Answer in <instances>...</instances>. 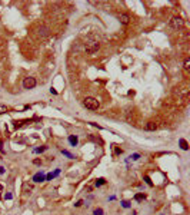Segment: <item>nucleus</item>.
Wrapping results in <instances>:
<instances>
[{
    "instance_id": "nucleus-1",
    "label": "nucleus",
    "mask_w": 190,
    "mask_h": 215,
    "mask_svg": "<svg viewBox=\"0 0 190 215\" xmlns=\"http://www.w3.org/2000/svg\"><path fill=\"white\" fill-rule=\"evenodd\" d=\"M100 48V43H99V40L97 39H93V36L90 37V39H87L86 42V52L87 53H94V52H97Z\"/></svg>"
},
{
    "instance_id": "nucleus-2",
    "label": "nucleus",
    "mask_w": 190,
    "mask_h": 215,
    "mask_svg": "<svg viewBox=\"0 0 190 215\" xmlns=\"http://www.w3.org/2000/svg\"><path fill=\"white\" fill-rule=\"evenodd\" d=\"M83 105L86 106L87 109H90V111H96V109H99V100L94 99V98H90V96L83 100Z\"/></svg>"
},
{
    "instance_id": "nucleus-3",
    "label": "nucleus",
    "mask_w": 190,
    "mask_h": 215,
    "mask_svg": "<svg viewBox=\"0 0 190 215\" xmlns=\"http://www.w3.org/2000/svg\"><path fill=\"white\" fill-rule=\"evenodd\" d=\"M183 25H184V22H183V19L182 17H173L172 20H170V27H172L173 30H179V29H182L183 27Z\"/></svg>"
},
{
    "instance_id": "nucleus-4",
    "label": "nucleus",
    "mask_w": 190,
    "mask_h": 215,
    "mask_svg": "<svg viewBox=\"0 0 190 215\" xmlns=\"http://www.w3.org/2000/svg\"><path fill=\"white\" fill-rule=\"evenodd\" d=\"M35 86H36V79L32 78V76H29V78H26L23 81V88L24 89H33Z\"/></svg>"
},
{
    "instance_id": "nucleus-5",
    "label": "nucleus",
    "mask_w": 190,
    "mask_h": 215,
    "mask_svg": "<svg viewBox=\"0 0 190 215\" xmlns=\"http://www.w3.org/2000/svg\"><path fill=\"white\" fill-rule=\"evenodd\" d=\"M157 129V123L156 122H147L146 125H144V131H149V132H152V131H156Z\"/></svg>"
},
{
    "instance_id": "nucleus-6",
    "label": "nucleus",
    "mask_w": 190,
    "mask_h": 215,
    "mask_svg": "<svg viewBox=\"0 0 190 215\" xmlns=\"http://www.w3.org/2000/svg\"><path fill=\"white\" fill-rule=\"evenodd\" d=\"M33 181L35 182H43V181H46V176H44L43 172H37L35 176H33Z\"/></svg>"
},
{
    "instance_id": "nucleus-7",
    "label": "nucleus",
    "mask_w": 190,
    "mask_h": 215,
    "mask_svg": "<svg viewBox=\"0 0 190 215\" xmlns=\"http://www.w3.org/2000/svg\"><path fill=\"white\" fill-rule=\"evenodd\" d=\"M119 22H120V23H123V25H127V23L130 22V16L123 13V15H120V16H119Z\"/></svg>"
},
{
    "instance_id": "nucleus-8",
    "label": "nucleus",
    "mask_w": 190,
    "mask_h": 215,
    "mask_svg": "<svg viewBox=\"0 0 190 215\" xmlns=\"http://www.w3.org/2000/svg\"><path fill=\"white\" fill-rule=\"evenodd\" d=\"M39 36H42V37H46V36H49V29H47V27H44V26L39 27Z\"/></svg>"
},
{
    "instance_id": "nucleus-9",
    "label": "nucleus",
    "mask_w": 190,
    "mask_h": 215,
    "mask_svg": "<svg viewBox=\"0 0 190 215\" xmlns=\"http://www.w3.org/2000/svg\"><path fill=\"white\" fill-rule=\"evenodd\" d=\"M69 142L71 146H76L77 145V142H79V139H77V136H74V135H70L69 136Z\"/></svg>"
},
{
    "instance_id": "nucleus-10",
    "label": "nucleus",
    "mask_w": 190,
    "mask_h": 215,
    "mask_svg": "<svg viewBox=\"0 0 190 215\" xmlns=\"http://www.w3.org/2000/svg\"><path fill=\"white\" fill-rule=\"evenodd\" d=\"M179 144H180V148L183 149V151H187V149H189V144H187L186 139H180Z\"/></svg>"
},
{
    "instance_id": "nucleus-11",
    "label": "nucleus",
    "mask_w": 190,
    "mask_h": 215,
    "mask_svg": "<svg viewBox=\"0 0 190 215\" xmlns=\"http://www.w3.org/2000/svg\"><path fill=\"white\" fill-rule=\"evenodd\" d=\"M33 189V185H30L29 182H26L24 185H23V192H30Z\"/></svg>"
},
{
    "instance_id": "nucleus-12",
    "label": "nucleus",
    "mask_w": 190,
    "mask_h": 215,
    "mask_svg": "<svg viewBox=\"0 0 190 215\" xmlns=\"http://www.w3.org/2000/svg\"><path fill=\"white\" fill-rule=\"evenodd\" d=\"M135 199H136L137 202L144 201V199H146V194H136V195H135Z\"/></svg>"
},
{
    "instance_id": "nucleus-13",
    "label": "nucleus",
    "mask_w": 190,
    "mask_h": 215,
    "mask_svg": "<svg viewBox=\"0 0 190 215\" xmlns=\"http://www.w3.org/2000/svg\"><path fill=\"white\" fill-rule=\"evenodd\" d=\"M183 67H184V70H189V69H190V59H189V57H186V59H184Z\"/></svg>"
},
{
    "instance_id": "nucleus-14",
    "label": "nucleus",
    "mask_w": 190,
    "mask_h": 215,
    "mask_svg": "<svg viewBox=\"0 0 190 215\" xmlns=\"http://www.w3.org/2000/svg\"><path fill=\"white\" fill-rule=\"evenodd\" d=\"M104 211L102 209V208H96L94 211H93V215H103Z\"/></svg>"
},
{
    "instance_id": "nucleus-15",
    "label": "nucleus",
    "mask_w": 190,
    "mask_h": 215,
    "mask_svg": "<svg viewBox=\"0 0 190 215\" xmlns=\"http://www.w3.org/2000/svg\"><path fill=\"white\" fill-rule=\"evenodd\" d=\"M62 153H63L64 156H67V158H70V159H73V158H74V156H73V155H71L70 152H67V151H64V149L62 151Z\"/></svg>"
},
{
    "instance_id": "nucleus-16",
    "label": "nucleus",
    "mask_w": 190,
    "mask_h": 215,
    "mask_svg": "<svg viewBox=\"0 0 190 215\" xmlns=\"http://www.w3.org/2000/svg\"><path fill=\"white\" fill-rule=\"evenodd\" d=\"M54 176H56V175H54V172H50V174H47V175H46V181H52Z\"/></svg>"
},
{
    "instance_id": "nucleus-17",
    "label": "nucleus",
    "mask_w": 190,
    "mask_h": 215,
    "mask_svg": "<svg viewBox=\"0 0 190 215\" xmlns=\"http://www.w3.org/2000/svg\"><path fill=\"white\" fill-rule=\"evenodd\" d=\"M7 112V106L6 105H0V115L1 113H6Z\"/></svg>"
},
{
    "instance_id": "nucleus-18",
    "label": "nucleus",
    "mask_w": 190,
    "mask_h": 215,
    "mask_svg": "<svg viewBox=\"0 0 190 215\" xmlns=\"http://www.w3.org/2000/svg\"><path fill=\"white\" fill-rule=\"evenodd\" d=\"M104 183H106L104 178H99V179L96 181V185H97V186H100V185H104Z\"/></svg>"
},
{
    "instance_id": "nucleus-19",
    "label": "nucleus",
    "mask_w": 190,
    "mask_h": 215,
    "mask_svg": "<svg viewBox=\"0 0 190 215\" xmlns=\"http://www.w3.org/2000/svg\"><path fill=\"white\" fill-rule=\"evenodd\" d=\"M46 149H47V146H42V148H36V149H35V152H36V153H40V152H44Z\"/></svg>"
},
{
    "instance_id": "nucleus-20",
    "label": "nucleus",
    "mask_w": 190,
    "mask_h": 215,
    "mask_svg": "<svg viewBox=\"0 0 190 215\" xmlns=\"http://www.w3.org/2000/svg\"><path fill=\"white\" fill-rule=\"evenodd\" d=\"M139 158H140V155H139V153H133V155H130V159H132V161H137Z\"/></svg>"
},
{
    "instance_id": "nucleus-21",
    "label": "nucleus",
    "mask_w": 190,
    "mask_h": 215,
    "mask_svg": "<svg viewBox=\"0 0 190 215\" xmlns=\"http://www.w3.org/2000/svg\"><path fill=\"white\" fill-rule=\"evenodd\" d=\"M121 207H124V208H130V202H129V201H121Z\"/></svg>"
},
{
    "instance_id": "nucleus-22",
    "label": "nucleus",
    "mask_w": 190,
    "mask_h": 215,
    "mask_svg": "<svg viewBox=\"0 0 190 215\" xmlns=\"http://www.w3.org/2000/svg\"><path fill=\"white\" fill-rule=\"evenodd\" d=\"M144 181L147 182V185H149V186H153V182L150 181V178H149V176H144Z\"/></svg>"
},
{
    "instance_id": "nucleus-23",
    "label": "nucleus",
    "mask_w": 190,
    "mask_h": 215,
    "mask_svg": "<svg viewBox=\"0 0 190 215\" xmlns=\"http://www.w3.org/2000/svg\"><path fill=\"white\" fill-rule=\"evenodd\" d=\"M33 164H35V165H40V164H42V161H40V159H35V161H33Z\"/></svg>"
},
{
    "instance_id": "nucleus-24",
    "label": "nucleus",
    "mask_w": 190,
    "mask_h": 215,
    "mask_svg": "<svg viewBox=\"0 0 190 215\" xmlns=\"http://www.w3.org/2000/svg\"><path fill=\"white\" fill-rule=\"evenodd\" d=\"M4 198H6V199H12V198H13V195H12V194H6V195H4Z\"/></svg>"
},
{
    "instance_id": "nucleus-25",
    "label": "nucleus",
    "mask_w": 190,
    "mask_h": 215,
    "mask_svg": "<svg viewBox=\"0 0 190 215\" xmlns=\"http://www.w3.org/2000/svg\"><path fill=\"white\" fill-rule=\"evenodd\" d=\"M82 205H83V201H77L76 202V207H82Z\"/></svg>"
},
{
    "instance_id": "nucleus-26",
    "label": "nucleus",
    "mask_w": 190,
    "mask_h": 215,
    "mask_svg": "<svg viewBox=\"0 0 190 215\" xmlns=\"http://www.w3.org/2000/svg\"><path fill=\"white\" fill-rule=\"evenodd\" d=\"M50 92H52L53 95H57V90H56V89H53V88H52V89H50Z\"/></svg>"
},
{
    "instance_id": "nucleus-27",
    "label": "nucleus",
    "mask_w": 190,
    "mask_h": 215,
    "mask_svg": "<svg viewBox=\"0 0 190 215\" xmlns=\"http://www.w3.org/2000/svg\"><path fill=\"white\" fill-rule=\"evenodd\" d=\"M59 174H60V169H56V171H54V175H56V176H57V175H59Z\"/></svg>"
},
{
    "instance_id": "nucleus-28",
    "label": "nucleus",
    "mask_w": 190,
    "mask_h": 215,
    "mask_svg": "<svg viewBox=\"0 0 190 215\" xmlns=\"http://www.w3.org/2000/svg\"><path fill=\"white\" fill-rule=\"evenodd\" d=\"M1 174H4V168H3V166H0V175H1Z\"/></svg>"
},
{
    "instance_id": "nucleus-29",
    "label": "nucleus",
    "mask_w": 190,
    "mask_h": 215,
    "mask_svg": "<svg viewBox=\"0 0 190 215\" xmlns=\"http://www.w3.org/2000/svg\"><path fill=\"white\" fill-rule=\"evenodd\" d=\"M1 191H3V186L0 185V198H1Z\"/></svg>"
}]
</instances>
